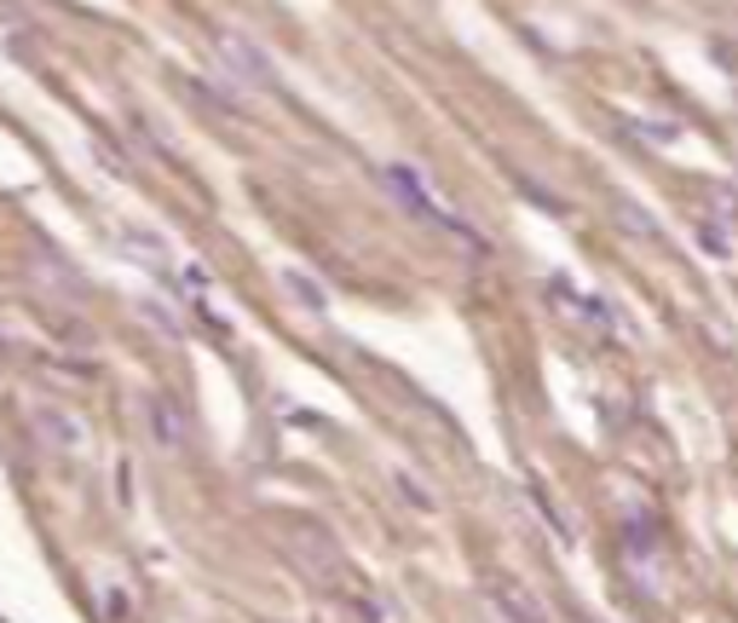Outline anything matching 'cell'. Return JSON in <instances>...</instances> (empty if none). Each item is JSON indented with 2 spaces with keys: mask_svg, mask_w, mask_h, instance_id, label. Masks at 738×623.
<instances>
[{
  "mask_svg": "<svg viewBox=\"0 0 738 623\" xmlns=\"http://www.w3.org/2000/svg\"><path fill=\"white\" fill-rule=\"evenodd\" d=\"M490 600H497L502 623H548L537 600H531L525 589H514V583H497V589H490Z\"/></svg>",
  "mask_w": 738,
  "mask_h": 623,
  "instance_id": "1",
  "label": "cell"
},
{
  "mask_svg": "<svg viewBox=\"0 0 738 623\" xmlns=\"http://www.w3.org/2000/svg\"><path fill=\"white\" fill-rule=\"evenodd\" d=\"M151 421H156L162 451H184V416H179L174 398H151Z\"/></svg>",
  "mask_w": 738,
  "mask_h": 623,
  "instance_id": "2",
  "label": "cell"
}]
</instances>
